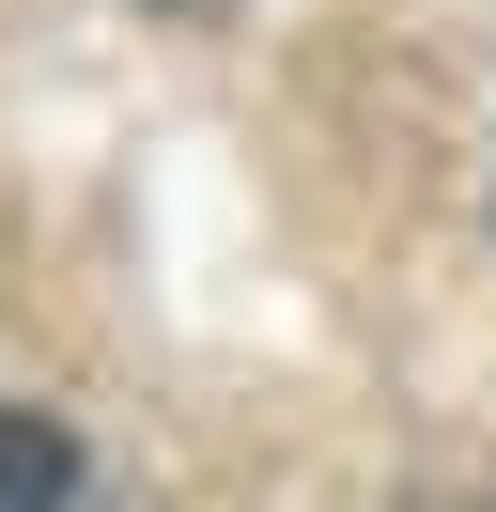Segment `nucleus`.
I'll use <instances>...</instances> for the list:
<instances>
[{"label":"nucleus","mask_w":496,"mask_h":512,"mask_svg":"<svg viewBox=\"0 0 496 512\" xmlns=\"http://www.w3.org/2000/svg\"><path fill=\"white\" fill-rule=\"evenodd\" d=\"M140 16H233V0H140Z\"/></svg>","instance_id":"2"},{"label":"nucleus","mask_w":496,"mask_h":512,"mask_svg":"<svg viewBox=\"0 0 496 512\" xmlns=\"http://www.w3.org/2000/svg\"><path fill=\"white\" fill-rule=\"evenodd\" d=\"M62 481H78V450H62V419L0 404V512H62Z\"/></svg>","instance_id":"1"}]
</instances>
